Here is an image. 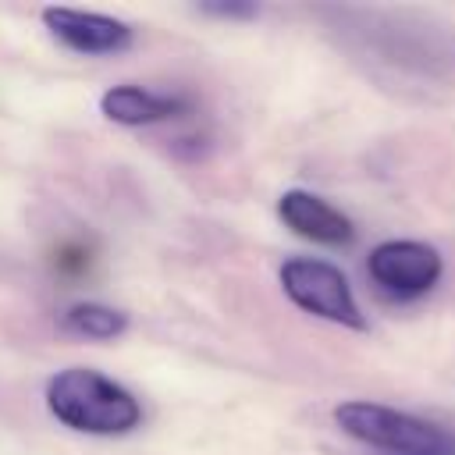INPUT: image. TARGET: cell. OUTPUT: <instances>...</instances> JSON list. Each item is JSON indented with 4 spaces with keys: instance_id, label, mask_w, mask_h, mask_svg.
<instances>
[{
    "instance_id": "obj_1",
    "label": "cell",
    "mask_w": 455,
    "mask_h": 455,
    "mask_svg": "<svg viewBox=\"0 0 455 455\" xmlns=\"http://www.w3.org/2000/svg\"><path fill=\"white\" fill-rule=\"evenodd\" d=\"M46 409L75 434L121 437L142 423V402L92 366H68L46 380Z\"/></svg>"
},
{
    "instance_id": "obj_2",
    "label": "cell",
    "mask_w": 455,
    "mask_h": 455,
    "mask_svg": "<svg viewBox=\"0 0 455 455\" xmlns=\"http://www.w3.org/2000/svg\"><path fill=\"white\" fill-rule=\"evenodd\" d=\"M334 423L370 444V448H380V451H395V455H455V434L423 419V416H412V412H402V409H391V405H380V402H366V398H348L341 405H334Z\"/></svg>"
},
{
    "instance_id": "obj_3",
    "label": "cell",
    "mask_w": 455,
    "mask_h": 455,
    "mask_svg": "<svg viewBox=\"0 0 455 455\" xmlns=\"http://www.w3.org/2000/svg\"><path fill=\"white\" fill-rule=\"evenodd\" d=\"M277 281L288 302L299 306L302 313L331 320L348 331H366V316L352 295V284L334 263L316 259V256H291L281 263Z\"/></svg>"
},
{
    "instance_id": "obj_4",
    "label": "cell",
    "mask_w": 455,
    "mask_h": 455,
    "mask_svg": "<svg viewBox=\"0 0 455 455\" xmlns=\"http://www.w3.org/2000/svg\"><path fill=\"white\" fill-rule=\"evenodd\" d=\"M366 270H370L373 284H380L387 295H395V299H416V295L430 291L441 281L444 259L427 242L391 238V242H380L366 256Z\"/></svg>"
},
{
    "instance_id": "obj_5",
    "label": "cell",
    "mask_w": 455,
    "mask_h": 455,
    "mask_svg": "<svg viewBox=\"0 0 455 455\" xmlns=\"http://www.w3.org/2000/svg\"><path fill=\"white\" fill-rule=\"evenodd\" d=\"M39 18L64 50L82 57H114L135 43V28L110 14L78 11V7H43Z\"/></svg>"
},
{
    "instance_id": "obj_6",
    "label": "cell",
    "mask_w": 455,
    "mask_h": 455,
    "mask_svg": "<svg viewBox=\"0 0 455 455\" xmlns=\"http://www.w3.org/2000/svg\"><path fill=\"white\" fill-rule=\"evenodd\" d=\"M277 217L284 228H291L299 238L316 242V245H348L355 238V224L348 213L320 199L316 192L306 188H288L277 199Z\"/></svg>"
},
{
    "instance_id": "obj_7",
    "label": "cell",
    "mask_w": 455,
    "mask_h": 455,
    "mask_svg": "<svg viewBox=\"0 0 455 455\" xmlns=\"http://www.w3.org/2000/svg\"><path fill=\"white\" fill-rule=\"evenodd\" d=\"M181 110H188V100L181 96H164V92H153V89H142V85H110L103 96H100V114L114 124H124V128H142V124H156V121H167V117H178Z\"/></svg>"
},
{
    "instance_id": "obj_8",
    "label": "cell",
    "mask_w": 455,
    "mask_h": 455,
    "mask_svg": "<svg viewBox=\"0 0 455 455\" xmlns=\"http://www.w3.org/2000/svg\"><path fill=\"white\" fill-rule=\"evenodd\" d=\"M128 313L107 302H75L60 313V327L85 341H117L128 331Z\"/></svg>"
},
{
    "instance_id": "obj_9",
    "label": "cell",
    "mask_w": 455,
    "mask_h": 455,
    "mask_svg": "<svg viewBox=\"0 0 455 455\" xmlns=\"http://www.w3.org/2000/svg\"><path fill=\"white\" fill-rule=\"evenodd\" d=\"M199 11L203 14H210V18H256L259 14V7L256 4H238V0H213V4H199Z\"/></svg>"
},
{
    "instance_id": "obj_10",
    "label": "cell",
    "mask_w": 455,
    "mask_h": 455,
    "mask_svg": "<svg viewBox=\"0 0 455 455\" xmlns=\"http://www.w3.org/2000/svg\"><path fill=\"white\" fill-rule=\"evenodd\" d=\"M57 267H60V270H85V267H89V252H85V249H60Z\"/></svg>"
}]
</instances>
